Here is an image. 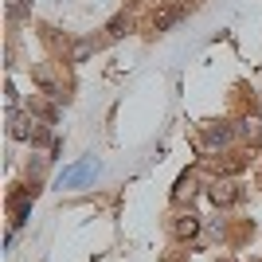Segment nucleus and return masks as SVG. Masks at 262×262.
Masks as SVG:
<instances>
[{"mask_svg": "<svg viewBox=\"0 0 262 262\" xmlns=\"http://www.w3.org/2000/svg\"><path fill=\"white\" fill-rule=\"evenodd\" d=\"M35 129H39V121L32 118V114H12V137L16 141H28V137H35Z\"/></svg>", "mask_w": 262, "mask_h": 262, "instance_id": "nucleus-2", "label": "nucleus"}, {"mask_svg": "<svg viewBox=\"0 0 262 262\" xmlns=\"http://www.w3.org/2000/svg\"><path fill=\"white\" fill-rule=\"evenodd\" d=\"M172 20H176V12H161V16H157V32H164Z\"/></svg>", "mask_w": 262, "mask_h": 262, "instance_id": "nucleus-11", "label": "nucleus"}, {"mask_svg": "<svg viewBox=\"0 0 262 262\" xmlns=\"http://www.w3.org/2000/svg\"><path fill=\"white\" fill-rule=\"evenodd\" d=\"M188 196H192V176H180L176 188H172V200H176V204H184Z\"/></svg>", "mask_w": 262, "mask_h": 262, "instance_id": "nucleus-7", "label": "nucleus"}, {"mask_svg": "<svg viewBox=\"0 0 262 262\" xmlns=\"http://www.w3.org/2000/svg\"><path fill=\"white\" fill-rule=\"evenodd\" d=\"M98 172V161H94V157H86V161H78L75 168H67L63 172V184L71 188V184H82V180H86V176H94Z\"/></svg>", "mask_w": 262, "mask_h": 262, "instance_id": "nucleus-1", "label": "nucleus"}, {"mask_svg": "<svg viewBox=\"0 0 262 262\" xmlns=\"http://www.w3.org/2000/svg\"><path fill=\"white\" fill-rule=\"evenodd\" d=\"M28 8H32L28 0H12V4H8V16H12V20H20V16H28Z\"/></svg>", "mask_w": 262, "mask_h": 262, "instance_id": "nucleus-10", "label": "nucleus"}, {"mask_svg": "<svg viewBox=\"0 0 262 262\" xmlns=\"http://www.w3.org/2000/svg\"><path fill=\"white\" fill-rule=\"evenodd\" d=\"M196 231H200L196 215H188V219H180V223H176V235H180V239H192V235H196Z\"/></svg>", "mask_w": 262, "mask_h": 262, "instance_id": "nucleus-8", "label": "nucleus"}, {"mask_svg": "<svg viewBox=\"0 0 262 262\" xmlns=\"http://www.w3.org/2000/svg\"><path fill=\"white\" fill-rule=\"evenodd\" d=\"M90 51H94V47H90V43H78V47H75V63H82V59H86Z\"/></svg>", "mask_w": 262, "mask_h": 262, "instance_id": "nucleus-12", "label": "nucleus"}, {"mask_svg": "<svg viewBox=\"0 0 262 262\" xmlns=\"http://www.w3.org/2000/svg\"><path fill=\"white\" fill-rule=\"evenodd\" d=\"M125 32H129V20H125V16H118V20H114V24H110V39H121V35H125Z\"/></svg>", "mask_w": 262, "mask_h": 262, "instance_id": "nucleus-9", "label": "nucleus"}, {"mask_svg": "<svg viewBox=\"0 0 262 262\" xmlns=\"http://www.w3.org/2000/svg\"><path fill=\"white\" fill-rule=\"evenodd\" d=\"M204 141H208L211 149H223V145L231 141V125H223V121H211L208 129H204Z\"/></svg>", "mask_w": 262, "mask_h": 262, "instance_id": "nucleus-4", "label": "nucleus"}, {"mask_svg": "<svg viewBox=\"0 0 262 262\" xmlns=\"http://www.w3.org/2000/svg\"><path fill=\"white\" fill-rule=\"evenodd\" d=\"M239 196H243V192H239V184H227V180L211 188V200H215V204H223V208H227V204H235Z\"/></svg>", "mask_w": 262, "mask_h": 262, "instance_id": "nucleus-5", "label": "nucleus"}, {"mask_svg": "<svg viewBox=\"0 0 262 262\" xmlns=\"http://www.w3.org/2000/svg\"><path fill=\"white\" fill-rule=\"evenodd\" d=\"M32 196H35V188H32V192H16V196L8 200V208H12V223H16V227H20L24 219H28V204H32Z\"/></svg>", "mask_w": 262, "mask_h": 262, "instance_id": "nucleus-3", "label": "nucleus"}, {"mask_svg": "<svg viewBox=\"0 0 262 262\" xmlns=\"http://www.w3.org/2000/svg\"><path fill=\"white\" fill-rule=\"evenodd\" d=\"M243 137L254 141V145H262V121L258 118H247V121H243Z\"/></svg>", "mask_w": 262, "mask_h": 262, "instance_id": "nucleus-6", "label": "nucleus"}]
</instances>
